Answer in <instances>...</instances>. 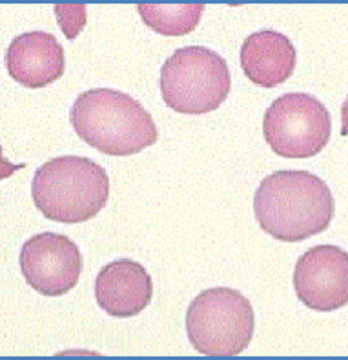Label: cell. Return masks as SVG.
Wrapping results in <instances>:
<instances>
[{"label":"cell","instance_id":"6da1fadb","mask_svg":"<svg viewBox=\"0 0 348 360\" xmlns=\"http://www.w3.org/2000/svg\"><path fill=\"white\" fill-rule=\"evenodd\" d=\"M334 210V195L325 180L301 169L272 173L254 195L261 229L281 242H301L323 233Z\"/></svg>","mask_w":348,"mask_h":360},{"label":"cell","instance_id":"7a4b0ae2","mask_svg":"<svg viewBox=\"0 0 348 360\" xmlns=\"http://www.w3.org/2000/svg\"><path fill=\"white\" fill-rule=\"evenodd\" d=\"M70 122L93 150L115 157L141 153L159 136L151 115L141 102L111 88L80 93L71 105Z\"/></svg>","mask_w":348,"mask_h":360},{"label":"cell","instance_id":"4fadbf2b","mask_svg":"<svg viewBox=\"0 0 348 360\" xmlns=\"http://www.w3.org/2000/svg\"><path fill=\"white\" fill-rule=\"evenodd\" d=\"M55 15L58 17L62 30L68 39H75L79 31L86 24V8L82 4L77 6H55Z\"/></svg>","mask_w":348,"mask_h":360},{"label":"cell","instance_id":"8fae6325","mask_svg":"<svg viewBox=\"0 0 348 360\" xmlns=\"http://www.w3.org/2000/svg\"><path fill=\"white\" fill-rule=\"evenodd\" d=\"M297 51L287 35L273 30L256 31L244 39L241 68L261 88H275L287 82L295 70Z\"/></svg>","mask_w":348,"mask_h":360},{"label":"cell","instance_id":"5bb4252c","mask_svg":"<svg viewBox=\"0 0 348 360\" xmlns=\"http://www.w3.org/2000/svg\"><path fill=\"white\" fill-rule=\"evenodd\" d=\"M24 166H26V164H11V162H9L8 158H4V155H2V146H0V180L9 179V176L13 175L15 172L23 169Z\"/></svg>","mask_w":348,"mask_h":360},{"label":"cell","instance_id":"5b68a950","mask_svg":"<svg viewBox=\"0 0 348 360\" xmlns=\"http://www.w3.org/2000/svg\"><path fill=\"white\" fill-rule=\"evenodd\" d=\"M256 328L254 308L232 288L203 291L186 311V335L195 352L206 356H235L250 344Z\"/></svg>","mask_w":348,"mask_h":360},{"label":"cell","instance_id":"ba28073f","mask_svg":"<svg viewBox=\"0 0 348 360\" xmlns=\"http://www.w3.org/2000/svg\"><path fill=\"white\" fill-rule=\"evenodd\" d=\"M297 299L312 311L330 313L348 304V253L337 246H313L294 269Z\"/></svg>","mask_w":348,"mask_h":360},{"label":"cell","instance_id":"8992f818","mask_svg":"<svg viewBox=\"0 0 348 360\" xmlns=\"http://www.w3.org/2000/svg\"><path fill=\"white\" fill-rule=\"evenodd\" d=\"M330 133V113L309 93H287L275 98L263 119L266 144L279 157H316L328 144Z\"/></svg>","mask_w":348,"mask_h":360},{"label":"cell","instance_id":"7c38bea8","mask_svg":"<svg viewBox=\"0 0 348 360\" xmlns=\"http://www.w3.org/2000/svg\"><path fill=\"white\" fill-rule=\"evenodd\" d=\"M137 11L142 22L154 31L166 37H181L194 31L203 17V4H182V6H157L139 4Z\"/></svg>","mask_w":348,"mask_h":360},{"label":"cell","instance_id":"9a60e30c","mask_svg":"<svg viewBox=\"0 0 348 360\" xmlns=\"http://www.w3.org/2000/svg\"><path fill=\"white\" fill-rule=\"evenodd\" d=\"M341 135H348V97L344 98L343 105H341Z\"/></svg>","mask_w":348,"mask_h":360},{"label":"cell","instance_id":"30bf717a","mask_svg":"<svg viewBox=\"0 0 348 360\" xmlns=\"http://www.w3.org/2000/svg\"><path fill=\"white\" fill-rule=\"evenodd\" d=\"M154 297L150 273L135 260L119 259L99 271L95 299L102 311L117 319H130L148 308Z\"/></svg>","mask_w":348,"mask_h":360},{"label":"cell","instance_id":"3957f363","mask_svg":"<svg viewBox=\"0 0 348 360\" xmlns=\"http://www.w3.org/2000/svg\"><path fill=\"white\" fill-rule=\"evenodd\" d=\"M31 197L46 219L58 224H80L106 206L110 179L92 158L64 155L37 169Z\"/></svg>","mask_w":348,"mask_h":360},{"label":"cell","instance_id":"52a82bcc","mask_svg":"<svg viewBox=\"0 0 348 360\" xmlns=\"http://www.w3.org/2000/svg\"><path fill=\"white\" fill-rule=\"evenodd\" d=\"M20 271L27 284L44 297H62L77 285L82 255L75 242L58 233H39L24 242Z\"/></svg>","mask_w":348,"mask_h":360},{"label":"cell","instance_id":"9c48e42d","mask_svg":"<svg viewBox=\"0 0 348 360\" xmlns=\"http://www.w3.org/2000/svg\"><path fill=\"white\" fill-rule=\"evenodd\" d=\"M9 77L24 88L39 89L64 75V49L51 33L30 31L11 40L6 51Z\"/></svg>","mask_w":348,"mask_h":360},{"label":"cell","instance_id":"277c9868","mask_svg":"<svg viewBox=\"0 0 348 360\" xmlns=\"http://www.w3.org/2000/svg\"><path fill=\"white\" fill-rule=\"evenodd\" d=\"M159 88L164 104L177 113L204 115L226 101L232 75L219 53L204 46H186L166 58Z\"/></svg>","mask_w":348,"mask_h":360}]
</instances>
